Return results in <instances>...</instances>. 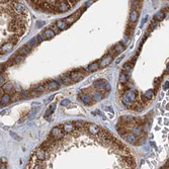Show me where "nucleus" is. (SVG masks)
Masks as SVG:
<instances>
[{
  "instance_id": "f257e3e1",
  "label": "nucleus",
  "mask_w": 169,
  "mask_h": 169,
  "mask_svg": "<svg viewBox=\"0 0 169 169\" xmlns=\"http://www.w3.org/2000/svg\"><path fill=\"white\" fill-rule=\"evenodd\" d=\"M137 97H138V94L136 91L127 90L121 95V103L128 107H131L132 104L137 100Z\"/></svg>"
},
{
  "instance_id": "f03ea898",
  "label": "nucleus",
  "mask_w": 169,
  "mask_h": 169,
  "mask_svg": "<svg viewBox=\"0 0 169 169\" xmlns=\"http://www.w3.org/2000/svg\"><path fill=\"white\" fill-rule=\"evenodd\" d=\"M94 88L97 91H110V85L109 82H106L104 80H96L94 82Z\"/></svg>"
},
{
  "instance_id": "7ed1b4c3",
  "label": "nucleus",
  "mask_w": 169,
  "mask_h": 169,
  "mask_svg": "<svg viewBox=\"0 0 169 169\" xmlns=\"http://www.w3.org/2000/svg\"><path fill=\"white\" fill-rule=\"evenodd\" d=\"M51 136H53L54 138H56L58 140H62L65 138V132L62 129L61 126H56L54 127L52 131H51Z\"/></svg>"
},
{
  "instance_id": "20e7f679",
  "label": "nucleus",
  "mask_w": 169,
  "mask_h": 169,
  "mask_svg": "<svg viewBox=\"0 0 169 169\" xmlns=\"http://www.w3.org/2000/svg\"><path fill=\"white\" fill-rule=\"evenodd\" d=\"M35 155H36V157L38 158V160H40V161H46L47 159H48V157H49L50 152L48 150L44 149V148L40 147V148H38V149L36 150V154Z\"/></svg>"
},
{
  "instance_id": "39448f33",
  "label": "nucleus",
  "mask_w": 169,
  "mask_h": 169,
  "mask_svg": "<svg viewBox=\"0 0 169 169\" xmlns=\"http://www.w3.org/2000/svg\"><path fill=\"white\" fill-rule=\"evenodd\" d=\"M85 128L91 135H94V136H97V135L100 133V131L102 130L99 126H97L95 124H90V123H86L85 124Z\"/></svg>"
},
{
  "instance_id": "423d86ee",
  "label": "nucleus",
  "mask_w": 169,
  "mask_h": 169,
  "mask_svg": "<svg viewBox=\"0 0 169 169\" xmlns=\"http://www.w3.org/2000/svg\"><path fill=\"white\" fill-rule=\"evenodd\" d=\"M121 137H123L127 142H129L131 144H136L137 142V136L135 135L134 133H126L124 135H121Z\"/></svg>"
},
{
  "instance_id": "0eeeda50",
  "label": "nucleus",
  "mask_w": 169,
  "mask_h": 169,
  "mask_svg": "<svg viewBox=\"0 0 169 169\" xmlns=\"http://www.w3.org/2000/svg\"><path fill=\"white\" fill-rule=\"evenodd\" d=\"M61 127H62V129L64 130V132L66 133V134H71L74 130L76 129V127H75V125H74V123H65V124H63V125H60Z\"/></svg>"
},
{
  "instance_id": "6e6552de",
  "label": "nucleus",
  "mask_w": 169,
  "mask_h": 169,
  "mask_svg": "<svg viewBox=\"0 0 169 169\" xmlns=\"http://www.w3.org/2000/svg\"><path fill=\"white\" fill-rule=\"evenodd\" d=\"M70 76L73 79V81H75V82H78V81L83 79V74L81 73L80 71H73V72H71Z\"/></svg>"
},
{
  "instance_id": "1a4fd4ad",
  "label": "nucleus",
  "mask_w": 169,
  "mask_h": 169,
  "mask_svg": "<svg viewBox=\"0 0 169 169\" xmlns=\"http://www.w3.org/2000/svg\"><path fill=\"white\" fill-rule=\"evenodd\" d=\"M13 46H14V44H12L11 42H7L5 43L4 45L1 46V54H5V53H8L10 52L12 49H13Z\"/></svg>"
},
{
  "instance_id": "9d476101",
  "label": "nucleus",
  "mask_w": 169,
  "mask_h": 169,
  "mask_svg": "<svg viewBox=\"0 0 169 169\" xmlns=\"http://www.w3.org/2000/svg\"><path fill=\"white\" fill-rule=\"evenodd\" d=\"M131 130H132V133H134L137 137H141V136H142V133H143V129H142L141 125L135 124V125L131 128Z\"/></svg>"
},
{
  "instance_id": "9b49d317",
  "label": "nucleus",
  "mask_w": 169,
  "mask_h": 169,
  "mask_svg": "<svg viewBox=\"0 0 169 169\" xmlns=\"http://www.w3.org/2000/svg\"><path fill=\"white\" fill-rule=\"evenodd\" d=\"M102 109H104V112L106 113V116H107V119H111L112 118H113V116H114V111H113V109H112V107L109 104V105H102Z\"/></svg>"
},
{
  "instance_id": "f8f14e48",
  "label": "nucleus",
  "mask_w": 169,
  "mask_h": 169,
  "mask_svg": "<svg viewBox=\"0 0 169 169\" xmlns=\"http://www.w3.org/2000/svg\"><path fill=\"white\" fill-rule=\"evenodd\" d=\"M80 99L82 100L84 103H86V104H91L92 101H93V98L89 95V94H87V93L80 94Z\"/></svg>"
},
{
  "instance_id": "ddd939ff",
  "label": "nucleus",
  "mask_w": 169,
  "mask_h": 169,
  "mask_svg": "<svg viewBox=\"0 0 169 169\" xmlns=\"http://www.w3.org/2000/svg\"><path fill=\"white\" fill-rule=\"evenodd\" d=\"M112 61V57L110 56V55H109V56H105L102 60L100 61V63H99V66L101 67V68H103V67H106L107 65H109L110 64V62Z\"/></svg>"
},
{
  "instance_id": "4468645a",
  "label": "nucleus",
  "mask_w": 169,
  "mask_h": 169,
  "mask_svg": "<svg viewBox=\"0 0 169 169\" xmlns=\"http://www.w3.org/2000/svg\"><path fill=\"white\" fill-rule=\"evenodd\" d=\"M59 87H60V85L56 82V81H54V80L49 81V82L47 83V89H49V90H51V91H54V90L59 89Z\"/></svg>"
},
{
  "instance_id": "2eb2a0df",
  "label": "nucleus",
  "mask_w": 169,
  "mask_h": 169,
  "mask_svg": "<svg viewBox=\"0 0 169 169\" xmlns=\"http://www.w3.org/2000/svg\"><path fill=\"white\" fill-rule=\"evenodd\" d=\"M3 91L6 93H12L14 91V86L12 85V83H5L3 85Z\"/></svg>"
},
{
  "instance_id": "dca6fc26",
  "label": "nucleus",
  "mask_w": 169,
  "mask_h": 169,
  "mask_svg": "<svg viewBox=\"0 0 169 169\" xmlns=\"http://www.w3.org/2000/svg\"><path fill=\"white\" fill-rule=\"evenodd\" d=\"M85 124H86V123H84V121H82V120H76V121H74V125H75L76 129H78V130H80V131H82V130L85 131V130H86Z\"/></svg>"
},
{
  "instance_id": "f3484780",
  "label": "nucleus",
  "mask_w": 169,
  "mask_h": 169,
  "mask_svg": "<svg viewBox=\"0 0 169 169\" xmlns=\"http://www.w3.org/2000/svg\"><path fill=\"white\" fill-rule=\"evenodd\" d=\"M61 79H62V81L65 84H71L72 82H74L73 79L70 76V74H64V75H62V77H61Z\"/></svg>"
},
{
  "instance_id": "a211bd4d",
  "label": "nucleus",
  "mask_w": 169,
  "mask_h": 169,
  "mask_svg": "<svg viewBox=\"0 0 169 169\" xmlns=\"http://www.w3.org/2000/svg\"><path fill=\"white\" fill-rule=\"evenodd\" d=\"M54 36H55V31H54L52 29H48L44 31V37L46 39H52Z\"/></svg>"
},
{
  "instance_id": "6ab92c4d",
  "label": "nucleus",
  "mask_w": 169,
  "mask_h": 169,
  "mask_svg": "<svg viewBox=\"0 0 169 169\" xmlns=\"http://www.w3.org/2000/svg\"><path fill=\"white\" fill-rule=\"evenodd\" d=\"M30 50H31V48L30 46H24V47H22L21 49L19 50V52H18V54H20V55H23V56H25L26 54H29L30 52Z\"/></svg>"
},
{
  "instance_id": "aec40b11",
  "label": "nucleus",
  "mask_w": 169,
  "mask_h": 169,
  "mask_svg": "<svg viewBox=\"0 0 169 169\" xmlns=\"http://www.w3.org/2000/svg\"><path fill=\"white\" fill-rule=\"evenodd\" d=\"M128 77H129V76H128V73L127 72H121L119 74V82L123 83V84L127 83V81L129 80V78H128Z\"/></svg>"
},
{
  "instance_id": "412c9836",
  "label": "nucleus",
  "mask_w": 169,
  "mask_h": 169,
  "mask_svg": "<svg viewBox=\"0 0 169 169\" xmlns=\"http://www.w3.org/2000/svg\"><path fill=\"white\" fill-rule=\"evenodd\" d=\"M57 26H58L59 30H65V29H67L68 24L66 23L65 20H58V21H57Z\"/></svg>"
},
{
  "instance_id": "4be33fe9",
  "label": "nucleus",
  "mask_w": 169,
  "mask_h": 169,
  "mask_svg": "<svg viewBox=\"0 0 169 169\" xmlns=\"http://www.w3.org/2000/svg\"><path fill=\"white\" fill-rule=\"evenodd\" d=\"M11 101V97L9 94H3V95L1 96V102L3 104H6V103H8Z\"/></svg>"
},
{
  "instance_id": "5701e85b",
  "label": "nucleus",
  "mask_w": 169,
  "mask_h": 169,
  "mask_svg": "<svg viewBox=\"0 0 169 169\" xmlns=\"http://www.w3.org/2000/svg\"><path fill=\"white\" fill-rule=\"evenodd\" d=\"M130 19H131V22L135 23L137 21V19H138V12L136 10H134L131 12V15H130Z\"/></svg>"
},
{
  "instance_id": "b1692460",
  "label": "nucleus",
  "mask_w": 169,
  "mask_h": 169,
  "mask_svg": "<svg viewBox=\"0 0 169 169\" xmlns=\"http://www.w3.org/2000/svg\"><path fill=\"white\" fill-rule=\"evenodd\" d=\"M18 40H19V36L15 35V33H13V36L9 37V39H8V42H11L12 44H14V45H16L18 43Z\"/></svg>"
},
{
  "instance_id": "393cba45",
  "label": "nucleus",
  "mask_w": 169,
  "mask_h": 169,
  "mask_svg": "<svg viewBox=\"0 0 169 169\" xmlns=\"http://www.w3.org/2000/svg\"><path fill=\"white\" fill-rule=\"evenodd\" d=\"M99 67L100 66H99V64L97 62H94V63H92V64H90L88 66V69H89V71H96V70H98Z\"/></svg>"
},
{
  "instance_id": "a878e982",
  "label": "nucleus",
  "mask_w": 169,
  "mask_h": 169,
  "mask_svg": "<svg viewBox=\"0 0 169 169\" xmlns=\"http://www.w3.org/2000/svg\"><path fill=\"white\" fill-rule=\"evenodd\" d=\"M24 60V56L23 55H20V54H17V55L13 58V61H14V63H20L22 62Z\"/></svg>"
},
{
  "instance_id": "bb28decb",
  "label": "nucleus",
  "mask_w": 169,
  "mask_h": 169,
  "mask_svg": "<svg viewBox=\"0 0 169 169\" xmlns=\"http://www.w3.org/2000/svg\"><path fill=\"white\" fill-rule=\"evenodd\" d=\"M39 43V40H38V38H33V39H31L30 42L28 43V46H30V48H33V47H36L37 46V44Z\"/></svg>"
},
{
  "instance_id": "cd10ccee",
  "label": "nucleus",
  "mask_w": 169,
  "mask_h": 169,
  "mask_svg": "<svg viewBox=\"0 0 169 169\" xmlns=\"http://www.w3.org/2000/svg\"><path fill=\"white\" fill-rule=\"evenodd\" d=\"M102 95H101V93H100V91H98V92H94L93 93V99L95 100V101H99V100H101L102 99Z\"/></svg>"
},
{
  "instance_id": "c85d7f7f",
  "label": "nucleus",
  "mask_w": 169,
  "mask_h": 169,
  "mask_svg": "<svg viewBox=\"0 0 169 169\" xmlns=\"http://www.w3.org/2000/svg\"><path fill=\"white\" fill-rule=\"evenodd\" d=\"M144 96H145L148 100H150V99L153 97V90H148V91H146L145 94H144Z\"/></svg>"
},
{
  "instance_id": "c756f323",
  "label": "nucleus",
  "mask_w": 169,
  "mask_h": 169,
  "mask_svg": "<svg viewBox=\"0 0 169 169\" xmlns=\"http://www.w3.org/2000/svg\"><path fill=\"white\" fill-rule=\"evenodd\" d=\"M65 21H66V23L68 24V25L72 24L73 21H75V15H72V16H70V17H68V18H66Z\"/></svg>"
},
{
  "instance_id": "7c9ffc66",
  "label": "nucleus",
  "mask_w": 169,
  "mask_h": 169,
  "mask_svg": "<svg viewBox=\"0 0 169 169\" xmlns=\"http://www.w3.org/2000/svg\"><path fill=\"white\" fill-rule=\"evenodd\" d=\"M55 109H56V104H52V106H50V107H49V109H48V111L46 112V117H48L49 114H52Z\"/></svg>"
},
{
  "instance_id": "2f4dec72",
  "label": "nucleus",
  "mask_w": 169,
  "mask_h": 169,
  "mask_svg": "<svg viewBox=\"0 0 169 169\" xmlns=\"http://www.w3.org/2000/svg\"><path fill=\"white\" fill-rule=\"evenodd\" d=\"M44 90H45V87L43 85H40L35 88V92H43Z\"/></svg>"
},
{
  "instance_id": "473e14b6",
  "label": "nucleus",
  "mask_w": 169,
  "mask_h": 169,
  "mask_svg": "<svg viewBox=\"0 0 169 169\" xmlns=\"http://www.w3.org/2000/svg\"><path fill=\"white\" fill-rule=\"evenodd\" d=\"M70 103V100L69 99H63L62 101H61V105H62V106H66V105H68Z\"/></svg>"
},
{
  "instance_id": "72a5a7b5",
  "label": "nucleus",
  "mask_w": 169,
  "mask_h": 169,
  "mask_svg": "<svg viewBox=\"0 0 169 169\" xmlns=\"http://www.w3.org/2000/svg\"><path fill=\"white\" fill-rule=\"evenodd\" d=\"M163 17H164V15H163V13H162V12H158V13H157V15L155 16V18L158 19V20L163 19Z\"/></svg>"
},
{
  "instance_id": "f704fd0d",
  "label": "nucleus",
  "mask_w": 169,
  "mask_h": 169,
  "mask_svg": "<svg viewBox=\"0 0 169 169\" xmlns=\"http://www.w3.org/2000/svg\"><path fill=\"white\" fill-rule=\"evenodd\" d=\"M123 50H124V46H120V45L116 46V52L117 53H119V52H121Z\"/></svg>"
},
{
  "instance_id": "c9c22d12",
  "label": "nucleus",
  "mask_w": 169,
  "mask_h": 169,
  "mask_svg": "<svg viewBox=\"0 0 169 169\" xmlns=\"http://www.w3.org/2000/svg\"><path fill=\"white\" fill-rule=\"evenodd\" d=\"M10 135H11V137H13V138H14L15 140H20V138H19V137H17L16 135H15L14 133H13V132H10Z\"/></svg>"
},
{
  "instance_id": "e433bc0d",
  "label": "nucleus",
  "mask_w": 169,
  "mask_h": 169,
  "mask_svg": "<svg viewBox=\"0 0 169 169\" xmlns=\"http://www.w3.org/2000/svg\"><path fill=\"white\" fill-rule=\"evenodd\" d=\"M28 92H26V91H22V97L23 98H30V96L28 95Z\"/></svg>"
},
{
  "instance_id": "4c0bfd02",
  "label": "nucleus",
  "mask_w": 169,
  "mask_h": 169,
  "mask_svg": "<svg viewBox=\"0 0 169 169\" xmlns=\"http://www.w3.org/2000/svg\"><path fill=\"white\" fill-rule=\"evenodd\" d=\"M38 40H39V43H40L43 40V38H42V36H38Z\"/></svg>"
},
{
  "instance_id": "58836bf2",
  "label": "nucleus",
  "mask_w": 169,
  "mask_h": 169,
  "mask_svg": "<svg viewBox=\"0 0 169 169\" xmlns=\"http://www.w3.org/2000/svg\"><path fill=\"white\" fill-rule=\"evenodd\" d=\"M0 78H1V85H2V83L4 82V77H3L2 75H1V77H0Z\"/></svg>"
},
{
  "instance_id": "ea45409f",
  "label": "nucleus",
  "mask_w": 169,
  "mask_h": 169,
  "mask_svg": "<svg viewBox=\"0 0 169 169\" xmlns=\"http://www.w3.org/2000/svg\"><path fill=\"white\" fill-rule=\"evenodd\" d=\"M168 85H169V83H168V82H166V83H165V87H164L165 89H167V88H168Z\"/></svg>"
},
{
  "instance_id": "a19ab883",
  "label": "nucleus",
  "mask_w": 169,
  "mask_h": 169,
  "mask_svg": "<svg viewBox=\"0 0 169 169\" xmlns=\"http://www.w3.org/2000/svg\"><path fill=\"white\" fill-rule=\"evenodd\" d=\"M167 70H169V64L167 65Z\"/></svg>"
}]
</instances>
